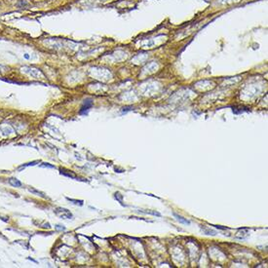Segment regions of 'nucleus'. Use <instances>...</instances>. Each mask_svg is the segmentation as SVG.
<instances>
[{"mask_svg":"<svg viewBox=\"0 0 268 268\" xmlns=\"http://www.w3.org/2000/svg\"><path fill=\"white\" fill-rule=\"evenodd\" d=\"M23 57H25L26 60H28V59H29V56H28L27 54H25V56H23Z\"/></svg>","mask_w":268,"mask_h":268,"instance_id":"f8f14e48","label":"nucleus"},{"mask_svg":"<svg viewBox=\"0 0 268 268\" xmlns=\"http://www.w3.org/2000/svg\"><path fill=\"white\" fill-rule=\"evenodd\" d=\"M174 216H175L176 218H177V219H178V221H180V222H182V223H183V224H187V225H188V224H190V221L187 220L186 218H184L183 216H178V214H174Z\"/></svg>","mask_w":268,"mask_h":268,"instance_id":"423d86ee","label":"nucleus"},{"mask_svg":"<svg viewBox=\"0 0 268 268\" xmlns=\"http://www.w3.org/2000/svg\"><path fill=\"white\" fill-rule=\"evenodd\" d=\"M9 183H10L12 186H14V187H21L23 186V183H21L18 178H9Z\"/></svg>","mask_w":268,"mask_h":268,"instance_id":"39448f33","label":"nucleus"},{"mask_svg":"<svg viewBox=\"0 0 268 268\" xmlns=\"http://www.w3.org/2000/svg\"><path fill=\"white\" fill-rule=\"evenodd\" d=\"M37 163H40V161H32V162H29V163H26V164H23V165H21V166H20V167L18 168V170L19 171H21V170H23V169H25V168H26V167H30V166H34V165H36Z\"/></svg>","mask_w":268,"mask_h":268,"instance_id":"0eeeda50","label":"nucleus"},{"mask_svg":"<svg viewBox=\"0 0 268 268\" xmlns=\"http://www.w3.org/2000/svg\"><path fill=\"white\" fill-rule=\"evenodd\" d=\"M40 167H46V168H52V169H56V167L53 165H50L49 163H43L40 165Z\"/></svg>","mask_w":268,"mask_h":268,"instance_id":"9d476101","label":"nucleus"},{"mask_svg":"<svg viewBox=\"0 0 268 268\" xmlns=\"http://www.w3.org/2000/svg\"><path fill=\"white\" fill-rule=\"evenodd\" d=\"M54 212L57 214L58 216H60L61 218H64V219H70V218H73L72 214L68 211V210L64 209V208H62V207L56 208V209L54 210Z\"/></svg>","mask_w":268,"mask_h":268,"instance_id":"f257e3e1","label":"nucleus"},{"mask_svg":"<svg viewBox=\"0 0 268 268\" xmlns=\"http://www.w3.org/2000/svg\"><path fill=\"white\" fill-rule=\"evenodd\" d=\"M139 212H144V214H153V216H160L161 214H159V212H153V211H143V210H141V211H137Z\"/></svg>","mask_w":268,"mask_h":268,"instance_id":"1a4fd4ad","label":"nucleus"},{"mask_svg":"<svg viewBox=\"0 0 268 268\" xmlns=\"http://www.w3.org/2000/svg\"><path fill=\"white\" fill-rule=\"evenodd\" d=\"M56 229H58V230H66V227H62V225L58 224V225H56Z\"/></svg>","mask_w":268,"mask_h":268,"instance_id":"9b49d317","label":"nucleus"},{"mask_svg":"<svg viewBox=\"0 0 268 268\" xmlns=\"http://www.w3.org/2000/svg\"><path fill=\"white\" fill-rule=\"evenodd\" d=\"M28 191H30L31 193H34V194H37L38 196L44 198V199H46V198H47V196H45L44 193L39 191V190H36V189H34V188H28Z\"/></svg>","mask_w":268,"mask_h":268,"instance_id":"6e6552de","label":"nucleus"},{"mask_svg":"<svg viewBox=\"0 0 268 268\" xmlns=\"http://www.w3.org/2000/svg\"><path fill=\"white\" fill-rule=\"evenodd\" d=\"M92 105H93V103H92L91 100H87L84 101L83 106H82L80 109V114H86V113L89 111V109L92 107Z\"/></svg>","mask_w":268,"mask_h":268,"instance_id":"f03ea898","label":"nucleus"},{"mask_svg":"<svg viewBox=\"0 0 268 268\" xmlns=\"http://www.w3.org/2000/svg\"><path fill=\"white\" fill-rule=\"evenodd\" d=\"M201 230L203 231V233L206 234V235H212V236H216L218 232H216L214 229H212L210 227H208V226H205V225H202L201 226Z\"/></svg>","mask_w":268,"mask_h":268,"instance_id":"7ed1b4c3","label":"nucleus"},{"mask_svg":"<svg viewBox=\"0 0 268 268\" xmlns=\"http://www.w3.org/2000/svg\"><path fill=\"white\" fill-rule=\"evenodd\" d=\"M249 235H250V232H249L248 229H242V230L237 232V234H236V238L240 239V240H243V239L247 238Z\"/></svg>","mask_w":268,"mask_h":268,"instance_id":"20e7f679","label":"nucleus"}]
</instances>
